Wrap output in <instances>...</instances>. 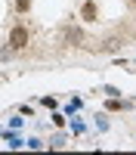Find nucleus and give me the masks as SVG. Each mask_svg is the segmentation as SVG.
Returning <instances> with one entry per match:
<instances>
[{"label": "nucleus", "instance_id": "1", "mask_svg": "<svg viewBox=\"0 0 136 155\" xmlns=\"http://www.w3.org/2000/svg\"><path fill=\"white\" fill-rule=\"evenodd\" d=\"M25 44H28V31H25V25H16L12 34H9V47L12 50H22Z\"/></svg>", "mask_w": 136, "mask_h": 155}, {"label": "nucleus", "instance_id": "2", "mask_svg": "<svg viewBox=\"0 0 136 155\" xmlns=\"http://www.w3.org/2000/svg\"><path fill=\"white\" fill-rule=\"evenodd\" d=\"M81 19H84V22H96V3H84Z\"/></svg>", "mask_w": 136, "mask_h": 155}, {"label": "nucleus", "instance_id": "3", "mask_svg": "<svg viewBox=\"0 0 136 155\" xmlns=\"http://www.w3.org/2000/svg\"><path fill=\"white\" fill-rule=\"evenodd\" d=\"M65 37H68V41H84V34H81V31H74V28H68Z\"/></svg>", "mask_w": 136, "mask_h": 155}, {"label": "nucleus", "instance_id": "4", "mask_svg": "<svg viewBox=\"0 0 136 155\" xmlns=\"http://www.w3.org/2000/svg\"><path fill=\"white\" fill-rule=\"evenodd\" d=\"M16 6H19V9L25 12V9H28V0H16Z\"/></svg>", "mask_w": 136, "mask_h": 155}]
</instances>
